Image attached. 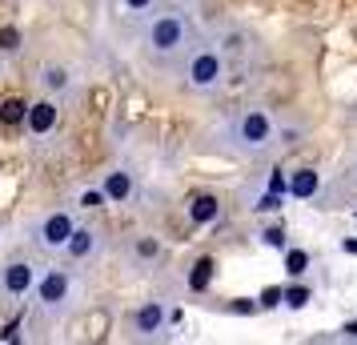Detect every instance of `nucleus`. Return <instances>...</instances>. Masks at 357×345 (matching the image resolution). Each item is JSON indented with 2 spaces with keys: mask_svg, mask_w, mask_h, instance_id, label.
Listing matches in <instances>:
<instances>
[{
  "mask_svg": "<svg viewBox=\"0 0 357 345\" xmlns=\"http://www.w3.org/2000/svg\"><path fill=\"white\" fill-rule=\"evenodd\" d=\"M141 45L153 61H173L193 49V24L185 13H157L141 33Z\"/></svg>",
  "mask_w": 357,
  "mask_h": 345,
  "instance_id": "nucleus-1",
  "label": "nucleus"
},
{
  "mask_svg": "<svg viewBox=\"0 0 357 345\" xmlns=\"http://www.w3.org/2000/svg\"><path fill=\"white\" fill-rule=\"evenodd\" d=\"M181 77H185L189 89L209 93V89H217V84L225 81V61H221V52L213 49V45H193V49L185 52Z\"/></svg>",
  "mask_w": 357,
  "mask_h": 345,
  "instance_id": "nucleus-2",
  "label": "nucleus"
},
{
  "mask_svg": "<svg viewBox=\"0 0 357 345\" xmlns=\"http://www.w3.org/2000/svg\"><path fill=\"white\" fill-rule=\"evenodd\" d=\"M269 141H273V116L265 109H245L229 129L233 153H261V148H269Z\"/></svg>",
  "mask_w": 357,
  "mask_h": 345,
  "instance_id": "nucleus-3",
  "label": "nucleus"
},
{
  "mask_svg": "<svg viewBox=\"0 0 357 345\" xmlns=\"http://www.w3.org/2000/svg\"><path fill=\"white\" fill-rule=\"evenodd\" d=\"M73 233H77L73 213H65V209H52V213H45L33 225V241H36V249H45V253H56V249L65 253V245L73 241Z\"/></svg>",
  "mask_w": 357,
  "mask_h": 345,
  "instance_id": "nucleus-4",
  "label": "nucleus"
},
{
  "mask_svg": "<svg viewBox=\"0 0 357 345\" xmlns=\"http://www.w3.org/2000/svg\"><path fill=\"white\" fill-rule=\"evenodd\" d=\"M36 281H40V273L29 257H13V261L0 265V297H8V301L36 293Z\"/></svg>",
  "mask_w": 357,
  "mask_h": 345,
  "instance_id": "nucleus-5",
  "label": "nucleus"
},
{
  "mask_svg": "<svg viewBox=\"0 0 357 345\" xmlns=\"http://www.w3.org/2000/svg\"><path fill=\"white\" fill-rule=\"evenodd\" d=\"M68 289H73V277H68V269H49L45 277L36 281V305H40L45 313L65 309Z\"/></svg>",
  "mask_w": 357,
  "mask_h": 345,
  "instance_id": "nucleus-6",
  "label": "nucleus"
},
{
  "mask_svg": "<svg viewBox=\"0 0 357 345\" xmlns=\"http://www.w3.org/2000/svg\"><path fill=\"white\" fill-rule=\"evenodd\" d=\"M56 121H61V109H56V100H33L29 105V116H24V129H29V137H49L52 129H56Z\"/></svg>",
  "mask_w": 357,
  "mask_h": 345,
  "instance_id": "nucleus-7",
  "label": "nucleus"
},
{
  "mask_svg": "<svg viewBox=\"0 0 357 345\" xmlns=\"http://www.w3.org/2000/svg\"><path fill=\"white\" fill-rule=\"evenodd\" d=\"M105 197H109V205H129L132 193H137V181H132L129 169H113V173H105Z\"/></svg>",
  "mask_w": 357,
  "mask_h": 345,
  "instance_id": "nucleus-8",
  "label": "nucleus"
},
{
  "mask_svg": "<svg viewBox=\"0 0 357 345\" xmlns=\"http://www.w3.org/2000/svg\"><path fill=\"white\" fill-rule=\"evenodd\" d=\"M165 321H169V313H165L161 301H145L141 309L132 313V329H137L141 337H153V333H161Z\"/></svg>",
  "mask_w": 357,
  "mask_h": 345,
  "instance_id": "nucleus-9",
  "label": "nucleus"
},
{
  "mask_svg": "<svg viewBox=\"0 0 357 345\" xmlns=\"http://www.w3.org/2000/svg\"><path fill=\"white\" fill-rule=\"evenodd\" d=\"M221 217V201L213 197V193H197L193 201H189V221L193 225H213Z\"/></svg>",
  "mask_w": 357,
  "mask_h": 345,
  "instance_id": "nucleus-10",
  "label": "nucleus"
},
{
  "mask_svg": "<svg viewBox=\"0 0 357 345\" xmlns=\"http://www.w3.org/2000/svg\"><path fill=\"white\" fill-rule=\"evenodd\" d=\"M317 189H321V173L317 169H297L289 177V197H297V201L317 197Z\"/></svg>",
  "mask_w": 357,
  "mask_h": 345,
  "instance_id": "nucleus-11",
  "label": "nucleus"
},
{
  "mask_svg": "<svg viewBox=\"0 0 357 345\" xmlns=\"http://www.w3.org/2000/svg\"><path fill=\"white\" fill-rule=\"evenodd\" d=\"M97 245H100V233L97 229H81V225H77L73 241L65 245V253L73 257V261H84V257H93V253H97Z\"/></svg>",
  "mask_w": 357,
  "mask_h": 345,
  "instance_id": "nucleus-12",
  "label": "nucleus"
},
{
  "mask_svg": "<svg viewBox=\"0 0 357 345\" xmlns=\"http://www.w3.org/2000/svg\"><path fill=\"white\" fill-rule=\"evenodd\" d=\"M24 116H29V100H20V97H4L0 100V125H4V129L24 125Z\"/></svg>",
  "mask_w": 357,
  "mask_h": 345,
  "instance_id": "nucleus-13",
  "label": "nucleus"
},
{
  "mask_svg": "<svg viewBox=\"0 0 357 345\" xmlns=\"http://www.w3.org/2000/svg\"><path fill=\"white\" fill-rule=\"evenodd\" d=\"M213 269H217L213 257H197V261H193V269H189V289H193V293H205V289H209Z\"/></svg>",
  "mask_w": 357,
  "mask_h": 345,
  "instance_id": "nucleus-14",
  "label": "nucleus"
},
{
  "mask_svg": "<svg viewBox=\"0 0 357 345\" xmlns=\"http://www.w3.org/2000/svg\"><path fill=\"white\" fill-rule=\"evenodd\" d=\"M40 84H45L49 93H68L73 77H68V68H61V65H45L40 68Z\"/></svg>",
  "mask_w": 357,
  "mask_h": 345,
  "instance_id": "nucleus-15",
  "label": "nucleus"
},
{
  "mask_svg": "<svg viewBox=\"0 0 357 345\" xmlns=\"http://www.w3.org/2000/svg\"><path fill=\"white\" fill-rule=\"evenodd\" d=\"M305 269H309V253L305 249H285V273H289V277H301Z\"/></svg>",
  "mask_w": 357,
  "mask_h": 345,
  "instance_id": "nucleus-16",
  "label": "nucleus"
},
{
  "mask_svg": "<svg viewBox=\"0 0 357 345\" xmlns=\"http://www.w3.org/2000/svg\"><path fill=\"white\" fill-rule=\"evenodd\" d=\"M309 297L313 293H309L305 285H285V305H289V309H305Z\"/></svg>",
  "mask_w": 357,
  "mask_h": 345,
  "instance_id": "nucleus-17",
  "label": "nucleus"
},
{
  "mask_svg": "<svg viewBox=\"0 0 357 345\" xmlns=\"http://www.w3.org/2000/svg\"><path fill=\"white\" fill-rule=\"evenodd\" d=\"M20 49V29L17 24H4L0 29V52H17Z\"/></svg>",
  "mask_w": 357,
  "mask_h": 345,
  "instance_id": "nucleus-18",
  "label": "nucleus"
},
{
  "mask_svg": "<svg viewBox=\"0 0 357 345\" xmlns=\"http://www.w3.org/2000/svg\"><path fill=\"white\" fill-rule=\"evenodd\" d=\"M137 257H141V261L161 257V241H157V237H141V241H137Z\"/></svg>",
  "mask_w": 357,
  "mask_h": 345,
  "instance_id": "nucleus-19",
  "label": "nucleus"
},
{
  "mask_svg": "<svg viewBox=\"0 0 357 345\" xmlns=\"http://www.w3.org/2000/svg\"><path fill=\"white\" fill-rule=\"evenodd\" d=\"M257 305H261V309H277V305H285V289H281V285H269V289L261 293Z\"/></svg>",
  "mask_w": 357,
  "mask_h": 345,
  "instance_id": "nucleus-20",
  "label": "nucleus"
},
{
  "mask_svg": "<svg viewBox=\"0 0 357 345\" xmlns=\"http://www.w3.org/2000/svg\"><path fill=\"white\" fill-rule=\"evenodd\" d=\"M100 205H109L105 189H84L81 193V209H100Z\"/></svg>",
  "mask_w": 357,
  "mask_h": 345,
  "instance_id": "nucleus-21",
  "label": "nucleus"
},
{
  "mask_svg": "<svg viewBox=\"0 0 357 345\" xmlns=\"http://www.w3.org/2000/svg\"><path fill=\"white\" fill-rule=\"evenodd\" d=\"M281 201H285V197H277V193H261V197L253 201V209H257V213H277V209H281Z\"/></svg>",
  "mask_w": 357,
  "mask_h": 345,
  "instance_id": "nucleus-22",
  "label": "nucleus"
},
{
  "mask_svg": "<svg viewBox=\"0 0 357 345\" xmlns=\"http://www.w3.org/2000/svg\"><path fill=\"white\" fill-rule=\"evenodd\" d=\"M269 193H277V197H289V177H285L281 169H273V173H269Z\"/></svg>",
  "mask_w": 357,
  "mask_h": 345,
  "instance_id": "nucleus-23",
  "label": "nucleus"
},
{
  "mask_svg": "<svg viewBox=\"0 0 357 345\" xmlns=\"http://www.w3.org/2000/svg\"><path fill=\"white\" fill-rule=\"evenodd\" d=\"M261 241H265L269 249H281V253L289 249V245H285V229H277V225H273V229H265V233H261Z\"/></svg>",
  "mask_w": 357,
  "mask_h": 345,
  "instance_id": "nucleus-24",
  "label": "nucleus"
},
{
  "mask_svg": "<svg viewBox=\"0 0 357 345\" xmlns=\"http://www.w3.org/2000/svg\"><path fill=\"white\" fill-rule=\"evenodd\" d=\"M261 305L257 301H245V297H237V301H229V313H257Z\"/></svg>",
  "mask_w": 357,
  "mask_h": 345,
  "instance_id": "nucleus-25",
  "label": "nucleus"
},
{
  "mask_svg": "<svg viewBox=\"0 0 357 345\" xmlns=\"http://www.w3.org/2000/svg\"><path fill=\"white\" fill-rule=\"evenodd\" d=\"M129 13H145V8H153V0H121Z\"/></svg>",
  "mask_w": 357,
  "mask_h": 345,
  "instance_id": "nucleus-26",
  "label": "nucleus"
},
{
  "mask_svg": "<svg viewBox=\"0 0 357 345\" xmlns=\"http://www.w3.org/2000/svg\"><path fill=\"white\" fill-rule=\"evenodd\" d=\"M341 249H345L349 257H357V241H354V237H349V241H341Z\"/></svg>",
  "mask_w": 357,
  "mask_h": 345,
  "instance_id": "nucleus-27",
  "label": "nucleus"
},
{
  "mask_svg": "<svg viewBox=\"0 0 357 345\" xmlns=\"http://www.w3.org/2000/svg\"><path fill=\"white\" fill-rule=\"evenodd\" d=\"M345 333H349V337H357V321H349V325H345Z\"/></svg>",
  "mask_w": 357,
  "mask_h": 345,
  "instance_id": "nucleus-28",
  "label": "nucleus"
},
{
  "mask_svg": "<svg viewBox=\"0 0 357 345\" xmlns=\"http://www.w3.org/2000/svg\"><path fill=\"white\" fill-rule=\"evenodd\" d=\"M8 345H20V337H13V342H8Z\"/></svg>",
  "mask_w": 357,
  "mask_h": 345,
  "instance_id": "nucleus-29",
  "label": "nucleus"
}]
</instances>
